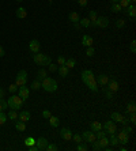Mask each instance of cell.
<instances>
[{
    "label": "cell",
    "instance_id": "cell-36",
    "mask_svg": "<svg viewBox=\"0 0 136 151\" xmlns=\"http://www.w3.org/2000/svg\"><path fill=\"white\" fill-rule=\"evenodd\" d=\"M25 144H26L27 147H29V146H34V144H36V139L32 138V136H29V138L25 139Z\"/></svg>",
    "mask_w": 136,
    "mask_h": 151
},
{
    "label": "cell",
    "instance_id": "cell-9",
    "mask_svg": "<svg viewBox=\"0 0 136 151\" xmlns=\"http://www.w3.org/2000/svg\"><path fill=\"white\" fill-rule=\"evenodd\" d=\"M40 49H41V42L38 40H32L30 44H29V51L32 53H38Z\"/></svg>",
    "mask_w": 136,
    "mask_h": 151
},
{
    "label": "cell",
    "instance_id": "cell-51",
    "mask_svg": "<svg viewBox=\"0 0 136 151\" xmlns=\"http://www.w3.org/2000/svg\"><path fill=\"white\" fill-rule=\"evenodd\" d=\"M128 120H129L131 124H136V115H135V113H131L129 117H128Z\"/></svg>",
    "mask_w": 136,
    "mask_h": 151
},
{
    "label": "cell",
    "instance_id": "cell-46",
    "mask_svg": "<svg viewBox=\"0 0 136 151\" xmlns=\"http://www.w3.org/2000/svg\"><path fill=\"white\" fill-rule=\"evenodd\" d=\"M59 147L56 146V144H53V143H48V146H46V148L45 150H48V151H56Z\"/></svg>",
    "mask_w": 136,
    "mask_h": 151
},
{
    "label": "cell",
    "instance_id": "cell-47",
    "mask_svg": "<svg viewBox=\"0 0 136 151\" xmlns=\"http://www.w3.org/2000/svg\"><path fill=\"white\" fill-rule=\"evenodd\" d=\"M7 121V115L4 112H0V125H3Z\"/></svg>",
    "mask_w": 136,
    "mask_h": 151
},
{
    "label": "cell",
    "instance_id": "cell-2",
    "mask_svg": "<svg viewBox=\"0 0 136 151\" xmlns=\"http://www.w3.org/2000/svg\"><path fill=\"white\" fill-rule=\"evenodd\" d=\"M41 87L45 90L46 93H55V91L57 90V82H56L53 78L46 76L45 79H42L41 80Z\"/></svg>",
    "mask_w": 136,
    "mask_h": 151
},
{
    "label": "cell",
    "instance_id": "cell-57",
    "mask_svg": "<svg viewBox=\"0 0 136 151\" xmlns=\"http://www.w3.org/2000/svg\"><path fill=\"white\" fill-rule=\"evenodd\" d=\"M3 97H4V90L0 87V98H3Z\"/></svg>",
    "mask_w": 136,
    "mask_h": 151
},
{
    "label": "cell",
    "instance_id": "cell-8",
    "mask_svg": "<svg viewBox=\"0 0 136 151\" xmlns=\"http://www.w3.org/2000/svg\"><path fill=\"white\" fill-rule=\"evenodd\" d=\"M110 119L114 121V123H120V124H123V125H127L128 123H129L128 117L123 116L121 113H118V112H113V113L110 115Z\"/></svg>",
    "mask_w": 136,
    "mask_h": 151
},
{
    "label": "cell",
    "instance_id": "cell-4",
    "mask_svg": "<svg viewBox=\"0 0 136 151\" xmlns=\"http://www.w3.org/2000/svg\"><path fill=\"white\" fill-rule=\"evenodd\" d=\"M23 99L19 97V95H11L10 98H8V101H7V105L10 106L11 109H14V110H18V109H21L22 106H23Z\"/></svg>",
    "mask_w": 136,
    "mask_h": 151
},
{
    "label": "cell",
    "instance_id": "cell-23",
    "mask_svg": "<svg viewBox=\"0 0 136 151\" xmlns=\"http://www.w3.org/2000/svg\"><path fill=\"white\" fill-rule=\"evenodd\" d=\"M48 120H49L50 127H53V128H57L59 125H60V120H59V117H56V116H50Z\"/></svg>",
    "mask_w": 136,
    "mask_h": 151
},
{
    "label": "cell",
    "instance_id": "cell-16",
    "mask_svg": "<svg viewBox=\"0 0 136 151\" xmlns=\"http://www.w3.org/2000/svg\"><path fill=\"white\" fill-rule=\"evenodd\" d=\"M109 76H108V75H105V73H101V75H98V76H97V79H95V80H97V83L100 84V86H106V84H108V82H109Z\"/></svg>",
    "mask_w": 136,
    "mask_h": 151
},
{
    "label": "cell",
    "instance_id": "cell-59",
    "mask_svg": "<svg viewBox=\"0 0 136 151\" xmlns=\"http://www.w3.org/2000/svg\"><path fill=\"white\" fill-rule=\"evenodd\" d=\"M131 3H132V4H135V3H136V0H131Z\"/></svg>",
    "mask_w": 136,
    "mask_h": 151
},
{
    "label": "cell",
    "instance_id": "cell-52",
    "mask_svg": "<svg viewBox=\"0 0 136 151\" xmlns=\"http://www.w3.org/2000/svg\"><path fill=\"white\" fill-rule=\"evenodd\" d=\"M8 91H10V93H12V94L16 93V91H18V86H16L15 83H14V84H11L10 87H8Z\"/></svg>",
    "mask_w": 136,
    "mask_h": 151
},
{
    "label": "cell",
    "instance_id": "cell-1",
    "mask_svg": "<svg viewBox=\"0 0 136 151\" xmlns=\"http://www.w3.org/2000/svg\"><path fill=\"white\" fill-rule=\"evenodd\" d=\"M80 76H82V82H83L93 93H97V91H98V83H97L95 75L91 69H84V71H82Z\"/></svg>",
    "mask_w": 136,
    "mask_h": 151
},
{
    "label": "cell",
    "instance_id": "cell-5",
    "mask_svg": "<svg viewBox=\"0 0 136 151\" xmlns=\"http://www.w3.org/2000/svg\"><path fill=\"white\" fill-rule=\"evenodd\" d=\"M109 26V18L106 16H98L94 22H90V27H101V29H106Z\"/></svg>",
    "mask_w": 136,
    "mask_h": 151
},
{
    "label": "cell",
    "instance_id": "cell-43",
    "mask_svg": "<svg viewBox=\"0 0 136 151\" xmlns=\"http://www.w3.org/2000/svg\"><path fill=\"white\" fill-rule=\"evenodd\" d=\"M121 131H123V132H125L127 135H131L132 132H133V129H132V127H128V124H127V125H124V127H123V129H121Z\"/></svg>",
    "mask_w": 136,
    "mask_h": 151
},
{
    "label": "cell",
    "instance_id": "cell-12",
    "mask_svg": "<svg viewBox=\"0 0 136 151\" xmlns=\"http://www.w3.org/2000/svg\"><path fill=\"white\" fill-rule=\"evenodd\" d=\"M18 91H19V97H21L23 101H26V99L29 98L30 90H29V87H26V84H25V86H21V87H18Z\"/></svg>",
    "mask_w": 136,
    "mask_h": 151
},
{
    "label": "cell",
    "instance_id": "cell-21",
    "mask_svg": "<svg viewBox=\"0 0 136 151\" xmlns=\"http://www.w3.org/2000/svg\"><path fill=\"white\" fill-rule=\"evenodd\" d=\"M15 15H16V18H19V19H25V18L27 16L26 8H23V7H19V8L15 11Z\"/></svg>",
    "mask_w": 136,
    "mask_h": 151
},
{
    "label": "cell",
    "instance_id": "cell-33",
    "mask_svg": "<svg viewBox=\"0 0 136 151\" xmlns=\"http://www.w3.org/2000/svg\"><path fill=\"white\" fill-rule=\"evenodd\" d=\"M114 26H116V29H124L125 27V21L124 19H117L114 22Z\"/></svg>",
    "mask_w": 136,
    "mask_h": 151
},
{
    "label": "cell",
    "instance_id": "cell-30",
    "mask_svg": "<svg viewBox=\"0 0 136 151\" xmlns=\"http://www.w3.org/2000/svg\"><path fill=\"white\" fill-rule=\"evenodd\" d=\"M46 76H48V72L41 67V69L37 72V79H38V80H42V79H45Z\"/></svg>",
    "mask_w": 136,
    "mask_h": 151
},
{
    "label": "cell",
    "instance_id": "cell-61",
    "mask_svg": "<svg viewBox=\"0 0 136 151\" xmlns=\"http://www.w3.org/2000/svg\"><path fill=\"white\" fill-rule=\"evenodd\" d=\"M48 1H49V3H52V1H53V0H48Z\"/></svg>",
    "mask_w": 136,
    "mask_h": 151
},
{
    "label": "cell",
    "instance_id": "cell-19",
    "mask_svg": "<svg viewBox=\"0 0 136 151\" xmlns=\"http://www.w3.org/2000/svg\"><path fill=\"white\" fill-rule=\"evenodd\" d=\"M18 119L23 123H27V121H30V112H27V110H22L21 113L18 115Z\"/></svg>",
    "mask_w": 136,
    "mask_h": 151
},
{
    "label": "cell",
    "instance_id": "cell-48",
    "mask_svg": "<svg viewBox=\"0 0 136 151\" xmlns=\"http://www.w3.org/2000/svg\"><path fill=\"white\" fill-rule=\"evenodd\" d=\"M65 60H67V59L64 57V56H59L57 57V65H65Z\"/></svg>",
    "mask_w": 136,
    "mask_h": 151
},
{
    "label": "cell",
    "instance_id": "cell-14",
    "mask_svg": "<svg viewBox=\"0 0 136 151\" xmlns=\"http://www.w3.org/2000/svg\"><path fill=\"white\" fill-rule=\"evenodd\" d=\"M116 136H117V139H118V143H120V144H128V142H129V135H127L125 132L120 131Z\"/></svg>",
    "mask_w": 136,
    "mask_h": 151
},
{
    "label": "cell",
    "instance_id": "cell-60",
    "mask_svg": "<svg viewBox=\"0 0 136 151\" xmlns=\"http://www.w3.org/2000/svg\"><path fill=\"white\" fill-rule=\"evenodd\" d=\"M16 1H18V3H21V1H23V0H16Z\"/></svg>",
    "mask_w": 136,
    "mask_h": 151
},
{
    "label": "cell",
    "instance_id": "cell-11",
    "mask_svg": "<svg viewBox=\"0 0 136 151\" xmlns=\"http://www.w3.org/2000/svg\"><path fill=\"white\" fill-rule=\"evenodd\" d=\"M60 136H61V139L64 140H72V131L69 129V128H63V129L60 131Z\"/></svg>",
    "mask_w": 136,
    "mask_h": 151
},
{
    "label": "cell",
    "instance_id": "cell-28",
    "mask_svg": "<svg viewBox=\"0 0 136 151\" xmlns=\"http://www.w3.org/2000/svg\"><path fill=\"white\" fill-rule=\"evenodd\" d=\"M109 144L112 147H117L120 143H118V139H117V136H116V133L114 135H110V139H109Z\"/></svg>",
    "mask_w": 136,
    "mask_h": 151
},
{
    "label": "cell",
    "instance_id": "cell-34",
    "mask_svg": "<svg viewBox=\"0 0 136 151\" xmlns=\"http://www.w3.org/2000/svg\"><path fill=\"white\" fill-rule=\"evenodd\" d=\"M110 10H112V12H121L123 8H121V5L118 3H113L112 7H110Z\"/></svg>",
    "mask_w": 136,
    "mask_h": 151
},
{
    "label": "cell",
    "instance_id": "cell-35",
    "mask_svg": "<svg viewBox=\"0 0 136 151\" xmlns=\"http://www.w3.org/2000/svg\"><path fill=\"white\" fill-rule=\"evenodd\" d=\"M102 91H104L105 97H106V98H108V99H112V98H113V91H110V90L108 89L106 86H105L104 89H102Z\"/></svg>",
    "mask_w": 136,
    "mask_h": 151
},
{
    "label": "cell",
    "instance_id": "cell-40",
    "mask_svg": "<svg viewBox=\"0 0 136 151\" xmlns=\"http://www.w3.org/2000/svg\"><path fill=\"white\" fill-rule=\"evenodd\" d=\"M94 55H95V48L94 47H89V48H87V51H86V56L93 57Z\"/></svg>",
    "mask_w": 136,
    "mask_h": 151
},
{
    "label": "cell",
    "instance_id": "cell-24",
    "mask_svg": "<svg viewBox=\"0 0 136 151\" xmlns=\"http://www.w3.org/2000/svg\"><path fill=\"white\" fill-rule=\"evenodd\" d=\"M90 129L93 131V132L101 131L102 129V124H101L100 121H93V123H90Z\"/></svg>",
    "mask_w": 136,
    "mask_h": 151
},
{
    "label": "cell",
    "instance_id": "cell-26",
    "mask_svg": "<svg viewBox=\"0 0 136 151\" xmlns=\"http://www.w3.org/2000/svg\"><path fill=\"white\" fill-rule=\"evenodd\" d=\"M57 72L60 73V76H61V78H65V76L68 75V72H69V69H68L65 65H59Z\"/></svg>",
    "mask_w": 136,
    "mask_h": 151
},
{
    "label": "cell",
    "instance_id": "cell-44",
    "mask_svg": "<svg viewBox=\"0 0 136 151\" xmlns=\"http://www.w3.org/2000/svg\"><path fill=\"white\" fill-rule=\"evenodd\" d=\"M57 68H59V65H57V64H53V63H50V64L48 65L49 72H56V71H57Z\"/></svg>",
    "mask_w": 136,
    "mask_h": 151
},
{
    "label": "cell",
    "instance_id": "cell-25",
    "mask_svg": "<svg viewBox=\"0 0 136 151\" xmlns=\"http://www.w3.org/2000/svg\"><path fill=\"white\" fill-rule=\"evenodd\" d=\"M15 129L18 131V132H25V131H26V124H25V123H23V121H18L16 120L15 121Z\"/></svg>",
    "mask_w": 136,
    "mask_h": 151
},
{
    "label": "cell",
    "instance_id": "cell-13",
    "mask_svg": "<svg viewBox=\"0 0 136 151\" xmlns=\"http://www.w3.org/2000/svg\"><path fill=\"white\" fill-rule=\"evenodd\" d=\"M106 87H108L110 91L116 93V91H118V89H120V84H118V82H117L116 79H109V82H108V84H106Z\"/></svg>",
    "mask_w": 136,
    "mask_h": 151
},
{
    "label": "cell",
    "instance_id": "cell-56",
    "mask_svg": "<svg viewBox=\"0 0 136 151\" xmlns=\"http://www.w3.org/2000/svg\"><path fill=\"white\" fill-rule=\"evenodd\" d=\"M5 55V52H4V49H3V47H0V57H3Z\"/></svg>",
    "mask_w": 136,
    "mask_h": 151
},
{
    "label": "cell",
    "instance_id": "cell-32",
    "mask_svg": "<svg viewBox=\"0 0 136 151\" xmlns=\"http://www.w3.org/2000/svg\"><path fill=\"white\" fill-rule=\"evenodd\" d=\"M79 26L82 27H90V19L89 18H82V19H79Z\"/></svg>",
    "mask_w": 136,
    "mask_h": 151
},
{
    "label": "cell",
    "instance_id": "cell-39",
    "mask_svg": "<svg viewBox=\"0 0 136 151\" xmlns=\"http://www.w3.org/2000/svg\"><path fill=\"white\" fill-rule=\"evenodd\" d=\"M90 19V22H94L97 18H98V15H97V11H89V16H87Z\"/></svg>",
    "mask_w": 136,
    "mask_h": 151
},
{
    "label": "cell",
    "instance_id": "cell-27",
    "mask_svg": "<svg viewBox=\"0 0 136 151\" xmlns=\"http://www.w3.org/2000/svg\"><path fill=\"white\" fill-rule=\"evenodd\" d=\"M98 143H100L101 148L104 150L105 147H108V146H109V139H108L106 136H104V138H101V139H98Z\"/></svg>",
    "mask_w": 136,
    "mask_h": 151
},
{
    "label": "cell",
    "instance_id": "cell-7",
    "mask_svg": "<svg viewBox=\"0 0 136 151\" xmlns=\"http://www.w3.org/2000/svg\"><path fill=\"white\" fill-rule=\"evenodd\" d=\"M26 83H27V72L25 71V69H22V71H19L18 75H16L15 84L18 86V87H21V86H25Z\"/></svg>",
    "mask_w": 136,
    "mask_h": 151
},
{
    "label": "cell",
    "instance_id": "cell-50",
    "mask_svg": "<svg viewBox=\"0 0 136 151\" xmlns=\"http://www.w3.org/2000/svg\"><path fill=\"white\" fill-rule=\"evenodd\" d=\"M76 150H78V151H86V150H87V146L83 144V143H79L78 146H76Z\"/></svg>",
    "mask_w": 136,
    "mask_h": 151
},
{
    "label": "cell",
    "instance_id": "cell-15",
    "mask_svg": "<svg viewBox=\"0 0 136 151\" xmlns=\"http://www.w3.org/2000/svg\"><path fill=\"white\" fill-rule=\"evenodd\" d=\"M48 139L46 138H38V139H36V146L38 147V150H45L46 148V146H48Z\"/></svg>",
    "mask_w": 136,
    "mask_h": 151
},
{
    "label": "cell",
    "instance_id": "cell-10",
    "mask_svg": "<svg viewBox=\"0 0 136 151\" xmlns=\"http://www.w3.org/2000/svg\"><path fill=\"white\" fill-rule=\"evenodd\" d=\"M82 138H83V140L89 142V143H93V142L97 140L95 139V133L93 131H84L83 133H82Z\"/></svg>",
    "mask_w": 136,
    "mask_h": 151
},
{
    "label": "cell",
    "instance_id": "cell-42",
    "mask_svg": "<svg viewBox=\"0 0 136 151\" xmlns=\"http://www.w3.org/2000/svg\"><path fill=\"white\" fill-rule=\"evenodd\" d=\"M7 108H8V105H7V101H4L3 98H0V112H4Z\"/></svg>",
    "mask_w": 136,
    "mask_h": 151
},
{
    "label": "cell",
    "instance_id": "cell-38",
    "mask_svg": "<svg viewBox=\"0 0 136 151\" xmlns=\"http://www.w3.org/2000/svg\"><path fill=\"white\" fill-rule=\"evenodd\" d=\"M72 139H73V142H75L76 144H79V143H83V138H82V135H79V133H75V135H72Z\"/></svg>",
    "mask_w": 136,
    "mask_h": 151
},
{
    "label": "cell",
    "instance_id": "cell-41",
    "mask_svg": "<svg viewBox=\"0 0 136 151\" xmlns=\"http://www.w3.org/2000/svg\"><path fill=\"white\" fill-rule=\"evenodd\" d=\"M118 4H120L121 8L124 10V8H127L128 5L131 4V0H118Z\"/></svg>",
    "mask_w": 136,
    "mask_h": 151
},
{
    "label": "cell",
    "instance_id": "cell-58",
    "mask_svg": "<svg viewBox=\"0 0 136 151\" xmlns=\"http://www.w3.org/2000/svg\"><path fill=\"white\" fill-rule=\"evenodd\" d=\"M110 3H112V4H113V3H118V0H109Z\"/></svg>",
    "mask_w": 136,
    "mask_h": 151
},
{
    "label": "cell",
    "instance_id": "cell-53",
    "mask_svg": "<svg viewBox=\"0 0 136 151\" xmlns=\"http://www.w3.org/2000/svg\"><path fill=\"white\" fill-rule=\"evenodd\" d=\"M129 51H131L132 53H136V41L133 40V41L131 42V47H129Z\"/></svg>",
    "mask_w": 136,
    "mask_h": 151
},
{
    "label": "cell",
    "instance_id": "cell-54",
    "mask_svg": "<svg viewBox=\"0 0 136 151\" xmlns=\"http://www.w3.org/2000/svg\"><path fill=\"white\" fill-rule=\"evenodd\" d=\"M50 112H49V110H44V112H42V117H44V119H49V117H50Z\"/></svg>",
    "mask_w": 136,
    "mask_h": 151
},
{
    "label": "cell",
    "instance_id": "cell-17",
    "mask_svg": "<svg viewBox=\"0 0 136 151\" xmlns=\"http://www.w3.org/2000/svg\"><path fill=\"white\" fill-rule=\"evenodd\" d=\"M93 44H94V40H93V37L87 36V34H84L83 37H82V45L86 48L89 47H93Z\"/></svg>",
    "mask_w": 136,
    "mask_h": 151
},
{
    "label": "cell",
    "instance_id": "cell-49",
    "mask_svg": "<svg viewBox=\"0 0 136 151\" xmlns=\"http://www.w3.org/2000/svg\"><path fill=\"white\" fill-rule=\"evenodd\" d=\"M91 144H93V150H94V151H100V150H102V148H101V146H100V143H98L97 140L93 142Z\"/></svg>",
    "mask_w": 136,
    "mask_h": 151
},
{
    "label": "cell",
    "instance_id": "cell-55",
    "mask_svg": "<svg viewBox=\"0 0 136 151\" xmlns=\"http://www.w3.org/2000/svg\"><path fill=\"white\" fill-rule=\"evenodd\" d=\"M76 1H78V4L80 5V7H86V5H87V3H89L87 0H76Z\"/></svg>",
    "mask_w": 136,
    "mask_h": 151
},
{
    "label": "cell",
    "instance_id": "cell-20",
    "mask_svg": "<svg viewBox=\"0 0 136 151\" xmlns=\"http://www.w3.org/2000/svg\"><path fill=\"white\" fill-rule=\"evenodd\" d=\"M125 113L127 116L131 115V113H136V104L135 101H129L128 105H127V109H125Z\"/></svg>",
    "mask_w": 136,
    "mask_h": 151
},
{
    "label": "cell",
    "instance_id": "cell-45",
    "mask_svg": "<svg viewBox=\"0 0 136 151\" xmlns=\"http://www.w3.org/2000/svg\"><path fill=\"white\" fill-rule=\"evenodd\" d=\"M95 133V139H101V138H104V136H106V132L105 131H97V132H94Z\"/></svg>",
    "mask_w": 136,
    "mask_h": 151
},
{
    "label": "cell",
    "instance_id": "cell-3",
    "mask_svg": "<svg viewBox=\"0 0 136 151\" xmlns=\"http://www.w3.org/2000/svg\"><path fill=\"white\" fill-rule=\"evenodd\" d=\"M33 61L36 63L37 65H41V67H44V65H49L50 63H52V60H50V57L49 56H46V55H42V53H34L33 55Z\"/></svg>",
    "mask_w": 136,
    "mask_h": 151
},
{
    "label": "cell",
    "instance_id": "cell-31",
    "mask_svg": "<svg viewBox=\"0 0 136 151\" xmlns=\"http://www.w3.org/2000/svg\"><path fill=\"white\" fill-rule=\"evenodd\" d=\"M7 119H10V120H12V121H16V120H18V113H16V110L11 109L10 112H8V116H7Z\"/></svg>",
    "mask_w": 136,
    "mask_h": 151
},
{
    "label": "cell",
    "instance_id": "cell-6",
    "mask_svg": "<svg viewBox=\"0 0 136 151\" xmlns=\"http://www.w3.org/2000/svg\"><path fill=\"white\" fill-rule=\"evenodd\" d=\"M102 129L106 132V135H114L117 132V125L113 120H109L106 121L105 124H102Z\"/></svg>",
    "mask_w": 136,
    "mask_h": 151
},
{
    "label": "cell",
    "instance_id": "cell-22",
    "mask_svg": "<svg viewBox=\"0 0 136 151\" xmlns=\"http://www.w3.org/2000/svg\"><path fill=\"white\" fill-rule=\"evenodd\" d=\"M68 19H69V22H72V23H78L79 19H80V16H79L78 12H75V11H71V12L68 14Z\"/></svg>",
    "mask_w": 136,
    "mask_h": 151
},
{
    "label": "cell",
    "instance_id": "cell-37",
    "mask_svg": "<svg viewBox=\"0 0 136 151\" xmlns=\"http://www.w3.org/2000/svg\"><path fill=\"white\" fill-rule=\"evenodd\" d=\"M33 90H40L41 89V80H38V79H36L34 82L32 83V86H30Z\"/></svg>",
    "mask_w": 136,
    "mask_h": 151
},
{
    "label": "cell",
    "instance_id": "cell-29",
    "mask_svg": "<svg viewBox=\"0 0 136 151\" xmlns=\"http://www.w3.org/2000/svg\"><path fill=\"white\" fill-rule=\"evenodd\" d=\"M75 65H76V60H75V59L71 57V59H67V60H65V67H67L68 69L73 68Z\"/></svg>",
    "mask_w": 136,
    "mask_h": 151
},
{
    "label": "cell",
    "instance_id": "cell-18",
    "mask_svg": "<svg viewBox=\"0 0 136 151\" xmlns=\"http://www.w3.org/2000/svg\"><path fill=\"white\" fill-rule=\"evenodd\" d=\"M124 10H125L124 12H125L128 16H131V18H135V16H136V7H135V4H132V3H131V4L128 5L127 8H124Z\"/></svg>",
    "mask_w": 136,
    "mask_h": 151
}]
</instances>
